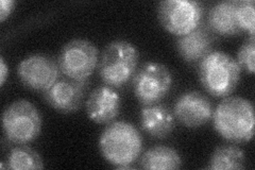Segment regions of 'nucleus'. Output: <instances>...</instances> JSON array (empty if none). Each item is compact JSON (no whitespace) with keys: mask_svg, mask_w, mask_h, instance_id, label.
<instances>
[{"mask_svg":"<svg viewBox=\"0 0 255 170\" xmlns=\"http://www.w3.org/2000/svg\"><path fill=\"white\" fill-rule=\"evenodd\" d=\"M253 104L243 97L231 96L223 99L213 112L215 130L231 143H248L254 135Z\"/></svg>","mask_w":255,"mask_h":170,"instance_id":"1","label":"nucleus"},{"mask_svg":"<svg viewBox=\"0 0 255 170\" xmlns=\"http://www.w3.org/2000/svg\"><path fill=\"white\" fill-rule=\"evenodd\" d=\"M102 157L118 169H129L142 150L139 131L127 121H113L100 135Z\"/></svg>","mask_w":255,"mask_h":170,"instance_id":"2","label":"nucleus"},{"mask_svg":"<svg viewBox=\"0 0 255 170\" xmlns=\"http://www.w3.org/2000/svg\"><path fill=\"white\" fill-rule=\"evenodd\" d=\"M138 60V50L133 44L125 39L113 40L105 48L99 59V77L106 85L122 87L133 79Z\"/></svg>","mask_w":255,"mask_h":170,"instance_id":"3","label":"nucleus"},{"mask_svg":"<svg viewBox=\"0 0 255 170\" xmlns=\"http://www.w3.org/2000/svg\"><path fill=\"white\" fill-rule=\"evenodd\" d=\"M242 67L230 54L212 51L200 61L199 79L204 90L215 97H227L241 80Z\"/></svg>","mask_w":255,"mask_h":170,"instance_id":"4","label":"nucleus"},{"mask_svg":"<svg viewBox=\"0 0 255 170\" xmlns=\"http://www.w3.org/2000/svg\"><path fill=\"white\" fill-rule=\"evenodd\" d=\"M4 135L16 145H26L36 140L42 131V116L26 99H18L7 105L2 114Z\"/></svg>","mask_w":255,"mask_h":170,"instance_id":"5","label":"nucleus"},{"mask_svg":"<svg viewBox=\"0 0 255 170\" xmlns=\"http://www.w3.org/2000/svg\"><path fill=\"white\" fill-rule=\"evenodd\" d=\"M99 51L91 40L75 38L61 49L58 63L61 72L69 79L89 80L98 66Z\"/></svg>","mask_w":255,"mask_h":170,"instance_id":"6","label":"nucleus"},{"mask_svg":"<svg viewBox=\"0 0 255 170\" xmlns=\"http://www.w3.org/2000/svg\"><path fill=\"white\" fill-rule=\"evenodd\" d=\"M173 78L164 64L149 62L142 65L133 77V91L142 105L161 102L171 90Z\"/></svg>","mask_w":255,"mask_h":170,"instance_id":"7","label":"nucleus"},{"mask_svg":"<svg viewBox=\"0 0 255 170\" xmlns=\"http://www.w3.org/2000/svg\"><path fill=\"white\" fill-rule=\"evenodd\" d=\"M203 6L195 0H164L157 5V18L171 34L182 36L202 22Z\"/></svg>","mask_w":255,"mask_h":170,"instance_id":"8","label":"nucleus"},{"mask_svg":"<svg viewBox=\"0 0 255 170\" xmlns=\"http://www.w3.org/2000/svg\"><path fill=\"white\" fill-rule=\"evenodd\" d=\"M21 83L30 90L45 92L57 82L61 75L58 60L36 53L23 59L17 68Z\"/></svg>","mask_w":255,"mask_h":170,"instance_id":"9","label":"nucleus"},{"mask_svg":"<svg viewBox=\"0 0 255 170\" xmlns=\"http://www.w3.org/2000/svg\"><path fill=\"white\" fill-rule=\"evenodd\" d=\"M89 80L60 79L49 90L43 92V97L51 108L61 113H75L82 107L89 91Z\"/></svg>","mask_w":255,"mask_h":170,"instance_id":"10","label":"nucleus"},{"mask_svg":"<svg viewBox=\"0 0 255 170\" xmlns=\"http://www.w3.org/2000/svg\"><path fill=\"white\" fill-rule=\"evenodd\" d=\"M213 107L210 99L200 92L190 91L181 95L175 101L173 115L180 123L190 129L199 128L212 119Z\"/></svg>","mask_w":255,"mask_h":170,"instance_id":"11","label":"nucleus"},{"mask_svg":"<svg viewBox=\"0 0 255 170\" xmlns=\"http://www.w3.org/2000/svg\"><path fill=\"white\" fill-rule=\"evenodd\" d=\"M86 114L96 124H111L119 115L122 98L113 87L102 85L96 87L85 101Z\"/></svg>","mask_w":255,"mask_h":170,"instance_id":"12","label":"nucleus"},{"mask_svg":"<svg viewBox=\"0 0 255 170\" xmlns=\"http://www.w3.org/2000/svg\"><path fill=\"white\" fill-rule=\"evenodd\" d=\"M214 37L210 28L201 22L195 30L180 36L175 47L181 58L187 63H196L212 52Z\"/></svg>","mask_w":255,"mask_h":170,"instance_id":"13","label":"nucleus"},{"mask_svg":"<svg viewBox=\"0 0 255 170\" xmlns=\"http://www.w3.org/2000/svg\"><path fill=\"white\" fill-rule=\"evenodd\" d=\"M140 126L143 131L153 139L168 137L174 129L173 113L162 103L142 105L140 110Z\"/></svg>","mask_w":255,"mask_h":170,"instance_id":"14","label":"nucleus"},{"mask_svg":"<svg viewBox=\"0 0 255 170\" xmlns=\"http://www.w3.org/2000/svg\"><path fill=\"white\" fill-rule=\"evenodd\" d=\"M237 0H226L215 4L207 17V23L215 33L223 36H234L242 33L236 18Z\"/></svg>","mask_w":255,"mask_h":170,"instance_id":"15","label":"nucleus"},{"mask_svg":"<svg viewBox=\"0 0 255 170\" xmlns=\"http://www.w3.org/2000/svg\"><path fill=\"white\" fill-rule=\"evenodd\" d=\"M140 167L149 170H171L182 167V158L177 150L167 146H156L143 153Z\"/></svg>","mask_w":255,"mask_h":170,"instance_id":"16","label":"nucleus"},{"mask_svg":"<svg viewBox=\"0 0 255 170\" xmlns=\"http://www.w3.org/2000/svg\"><path fill=\"white\" fill-rule=\"evenodd\" d=\"M246 157L244 151L235 145L219 146L212 153L209 169L241 170L245 168Z\"/></svg>","mask_w":255,"mask_h":170,"instance_id":"17","label":"nucleus"},{"mask_svg":"<svg viewBox=\"0 0 255 170\" xmlns=\"http://www.w3.org/2000/svg\"><path fill=\"white\" fill-rule=\"evenodd\" d=\"M5 163L6 167L12 170H32L45 167L42 157L26 145H18L12 148Z\"/></svg>","mask_w":255,"mask_h":170,"instance_id":"18","label":"nucleus"},{"mask_svg":"<svg viewBox=\"0 0 255 170\" xmlns=\"http://www.w3.org/2000/svg\"><path fill=\"white\" fill-rule=\"evenodd\" d=\"M236 18L242 31L249 32L250 36L255 35V9L253 0H238Z\"/></svg>","mask_w":255,"mask_h":170,"instance_id":"19","label":"nucleus"},{"mask_svg":"<svg viewBox=\"0 0 255 170\" xmlns=\"http://www.w3.org/2000/svg\"><path fill=\"white\" fill-rule=\"evenodd\" d=\"M237 63L239 66L248 70L250 74L255 71V37L250 36L239 48L237 53Z\"/></svg>","mask_w":255,"mask_h":170,"instance_id":"20","label":"nucleus"},{"mask_svg":"<svg viewBox=\"0 0 255 170\" xmlns=\"http://www.w3.org/2000/svg\"><path fill=\"white\" fill-rule=\"evenodd\" d=\"M15 2L12 0H1L0 2V21H4L13 12Z\"/></svg>","mask_w":255,"mask_h":170,"instance_id":"21","label":"nucleus"},{"mask_svg":"<svg viewBox=\"0 0 255 170\" xmlns=\"http://www.w3.org/2000/svg\"><path fill=\"white\" fill-rule=\"evenodd\" d=\"M7 74H9V69H7L4 59L1 56V58H0V85L1 86H3L5 82Z\"/></svg>","mask_w":255,"mask_h":170,"instance_id":"22","label":"nucleus"}]
</instances>
